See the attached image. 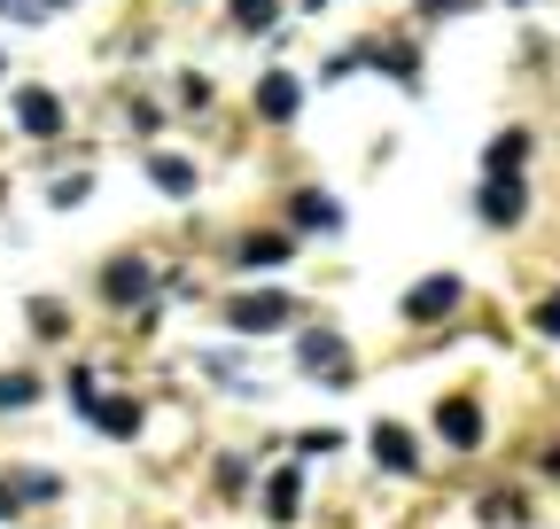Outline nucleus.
<instances>
[{
    "mask_svg": "<svg viewBox=\"0 0 560 529\" xmlns=\"http://www.w3.org/2000/svg\"><path fill=\"white\" fill-rule=\"evenodd\" d=\"M452 304H459V281H452V273H444V281H420V289L405 296L412 319H436V311H452Z\"/></svg>",
    "mask_w": 560,
    "mask_h": 529,
    "instance_id": "39448f33",
    "label": "nucleus"
},
{
    "mask_svg": "<svg viewBox=\"0 0 560 529\" xmlns=\"http://www.w3.org/2000/svg\"><path fill=\"white\" fill-rule=\"evenodd\" d=\"M9 514H16V498H9V491H0V521H9Z\"/></svg>",
    "mask_w": 560,
    "mask_h": 529,
    "instance_id": "6ab92c4d",
    "label": "nucleus"
},
{
    "mask_svg": "<svg viewBox=\"0 0 560 529\" xmlns=\"http://www.w3.org/2000/svg\"><path fill=\"white\" fill-rule=\"evenodd\" d=\"M289 311H296L289 296H242V304H234L226 319L242 327V336H272V327H289Z\"/></svg>",
    "mask_w": 560,
    "mask_h": 529,
    "instance_id": "f257e3e1",
    "label": "nucleus"
},
{
    "mask_svg": "<svg viewBox=\"0 0 560 529\" xmlns=\"http://www.w3.org/2000/svg\"><path fill=\"white\" fill-rule=\"evenodd\" d=\"M482 219H490V226H514V219H522V179L490 172V187H482Z\"/></svg>",
    "mask_w": 560,
    "mask_h": 529,
    "instance_id": "7ed1b4c3",
    "label": "nucleus"
},
{
    "mask_svg": "<svg viewBox=\"0 0 560 529\" xmlns=\"http://www.w3.org/2000/svg\"><path fill=\"white\" fill-rule=\"evenodd\" d=\"M32 397H39L32 374H0V405H32Z\"/></svg>",
    "mask_w": 560,
    "mask_h": 529,
    "instance_id": "4468645a",
    "label": "nucleus"
},
{
    "mask_svg": "<svg viewBox=\"0 0 560 529\" xmlns=\"http://www.w3.org/2000/svg\"><path fill=\"white\" fill-rule=\"evenodd\" d=\"M374 459H382V468H397V475H412V468H420V451H412V436H405L397 421H382V428H374Z\"/></svg>",
    "mask_w": 560,
    "mask_h": 529,
    "instance_id": "20e7f679",
    "label": "nucleus"
},
{
    "mask_svg": "<svg viewBox=\"0 0 560 529\" xmlns=\"http://www.w3.org/2000/svg\"><path fill=\"white\" fill-rule=\"evenodd\" d=\"M9 16H24V24H39V0H0Z\"/></svg>",
    "mask_w": 560,
    "mask_h": 529,
    "instance_id": "a211bd4d",
    "label": "nucleus"
},
{
    "mask_svg": "<svg viewBox=\"0 0 560 529\" xmlns=\"http://www.w3.org/2000/svg\"><path fill=\"white\" fill-rule=\"evenodd\" d=\"M304 366H312V374H342L350 358H342V343H335V336H312V343H304Z\"/></svg>",
    "mask_w": 560,
    "mask_h": 529,
    "instance_id": "6e6552de",
    "label": "nucleus"
},
{
    "mask_svg": "<svg viewBox=\"0 0 560 529\" xmlns=\"http://www.w3.org/2000/svg\"><path fill=\"white\" fill-rule=\"evenodd\" d=\"M436 428H444V444H459V451L482 444V413L467 405V397H444V405H436Z\"/></svg>",
    "mask_w": 560,
    "mask_h": 529,
    "instance_id": "f03ea898",
    "label": "nucleus"
},
{
    "mask_svg": "<svg viewBox=\"0 0 560 529\" xmlns=\"http://www.w3.org/2000/svg\"><path fill=\"white\" fill-rule=\"evenodd\" d=\"M16 117H24V132H39V141H47V132L62 125V109H55V94H16Z\"/></svg>",
    "mask_w": 560,
    "mask_h": 529,
    "instance_id": "423d86ee",
    "label": "nucleus"
},
{
    "mask_svg": "<svg viewBox=\"0 0 560 529\" xmlns=\"http://www.w3.org/2000/svg\"><path fill=\"white\" fill-rule=\"evenodd\" d=\"M265 498H272V521H296V475H272Z\"/></svg>",
    "mask_w": 560,
    "mask_h": 529,
    "instance_id": "f8f14e48",
    "label": "nucleus"
},
{
    "mask_svg": "<svg viewBox=\"0 0 560 529\" xmlns=\"http://www.w3.org/2000/svg\"><path fill=\"white\" fill-rule=\"evenodd\" d=\"M149 172H156V187H172V195H187V187H195V172H187L179 156H156Z\"/></svg>",
    "mask_w": 560,
    "mask_h": 529,
    "instance_id": "9b49d317",
    "label": "nucleus"
},
{
    "mask_svg": "<svg viewBox=\"0 0 560 529\" xmlns=\"http://www.w3.org/2000/svg\"><path fill=\"white\" fill-rule=\"evenodd\" d=\"M296 451L319 459V451H342V436H335V428H312V436H296Z\"/></svg>",
    "mask_w": 560,
    "mask_h": 529,
    "instance_id": "dca6fc26",
    "label": "nucleus"
},
{
    "mask_svg": "<svg viewBox=\"0 0 560 529\" xmlns=\"http://www.w3.org/2000/svg\"><path fill=\"white\" fill-rule=\"evenodd\" d=\"M39 9H55V0H39Z\"/></svg>",
    "mask_w": 560,
    "mask_h": 529,
    "instance_id": "aec40b11",
    "label": "nucleus"
},
{
    "mask_svg": "<svg viewBox=\"0 0 560 529\" xmlns=\"http://www.w3.org/2000/svg\"><path fill=\"white\" fill-rule=\"evenodd\" d=\"M537 327H545V336H560V296H545V304H537Z\"/></svg>",
    "mask_w": 560,
    "mask_h": 529,
    "instance_id": "f3484780",
    "label": "nucleus"
},
{
    "mask_svg": "<svg viewBox=\"0 0 560 529\" xmlns=\"http://www.w3.org/2000/svg\"><path fill=\"white\" fill-rule=\"evenodd\" d=\"M529 156V132H499V149H490V172H514Z\"/></svg>",
    "mask_w": 560,
    "mask_h": 529,
    "instance_id": "9d476101",
    "label": "nucleus"
},
{
    "mask_svg": "<svg viewBox=\"0 0 560 529\" xmlns=\"http://www.w3.org/2000/svg\"><path fill=\"white\" fill-rule=\"evenodd\" d=\"M94 421H102L109 436H132V428H140V405H132V397H109V405L94 397Z\"/></svg>",
    "mask_w": 560,
    "mask_h": 529,
    "instance_id": "0eeeda50",
    "label": "nucleus"
},
{
    "mask_svg": "<svg viewBox=\"0 0 560 529\" xmlns=\"http://www.w3.org/2000/svg\"><path fill=\"white\" fill-rule=\"evenodd\" d=\"M272 16H280V0H234V24H249V32L272 24Z\"/></svg>",
    "mask_w": 560,
    "mask_h": 529,
    "instance_id": "2eb2a0df",
    "label": "nucleus"
},
{
    "mask_svg": "<svg viewBox=\"0 0 560 529\" xmlns=\"http://www.w3.org/2000/svg\"><path fill=\"white\" fill-rule=\"evenodd\" d=\"M257 109H265V117H296V86H289V79H265V86H257Z\"/></svg>",
    "mask_w": 560,
    "mask_h": 529,
    "instance_id": "1a4fd4ad",
    "label": "nucleus"
},
{
    "mask_svg": "<svg viewBox=\"0 0 560 529\" xmlns=\"http://www.w3.org/2000/svg\"><path fill=\"white\" fill-rule=\"evenodd\" d=\"M296 203H304V211H296L304 226H342V211L327 203V195H296Z\"/></svg>",
    "mask_w": 560,
    "mask_h": 529,
    "instance_id": "ddd939ff",
    "label": "nucleus"
}]
</instances>
